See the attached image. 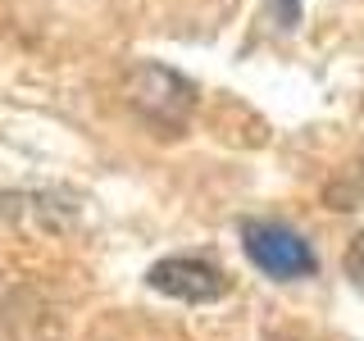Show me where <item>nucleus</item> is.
I'll use <instances>...</instances> for the list:
<instances>
[{"label": "nucleus", "mask_w": 364, "mask_h": 341, "mask_svg": "<svg viewBox=\"0 0 364 341\" xmlns=\"http://www.w3.org/2000/svg\"><path fill=\"white\" fill-rule=\"evenodd\" d=\"M123 100H128V109L141 123H151L155 132L173 136V132L187 128L191 109H196V87L182 73H173V68H164V64L136 60V64H128V73H123Z\"/></svg>", "instance_id": "f257e3e1"}, {"label": "nucleus", "mask_w": 364, "mask_h": 341, "mask_svg": "<svg viewBox=\"0 0 364 341\" xmlns=\"http://www.w3.org/2000/svg\"><path fill=\"white\" fill-rule=\"evenodd\" d=\"M242 246H246L250 264L273 282H296V278H310L318 269L310 242H305L301 232H291L287 223H269V219L246 223L242 227Z\"/></svg>", "instance_id": "f03ea898"}, {"label": "nucleus", "mask_w": 364, "mask_h": 341, "mask_svg": "<svg viewBox=\"0 0 364 341\" xmlns=\"http://www.w3.org/2000/svg\"><path fill=\"white\" fill-rule=\"evenodd\" d=\"M146 282L151 291L168 296V301H182V305H210L228 296V273L219 264L200 255H168V259H155L146 269Z\"/></svg>", "instance_id": "7ed1b4c3"}, {"label": "nucleus", "mask_w": 364, "mask_h": 341, "mask_svg": "<svg viewBox=\"0 0 364 341\" xmlns=\"http://www.w3.org/2000/svg\"><path fill=\"white\" fill-rule=\"evenodd\" d=\"M341 264H346V278L355 282V287H364V232L346 246V259H341Z\"/></svg>", "instance_id": "20e7f679"}]
</instances>
